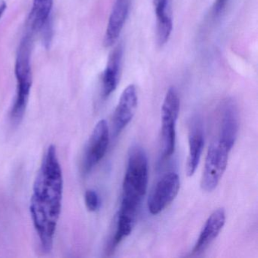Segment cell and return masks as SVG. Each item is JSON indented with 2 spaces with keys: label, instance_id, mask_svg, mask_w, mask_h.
Masks as SVG:
<instances>
[{
  "label": "cell",
  "instance_id": "9c48e42d",
  "mask_svg": "<svg viewBox=\"0 0 258 258\" xmlns=\"http://www.w3.org/2000/svg\"><path fill=\"white\" fill-rule=\"evenodd\" d=\"M138 105V95L134 84L128 86L120 96L113 116L114 135L117 136L131 121Z\"/></svg>",
  "mask_w": 258,
  "mask_h": 258
},
{
  "label": "cell",
  "instance_id": "3957f363",
  "mask_svg": "<svg viewBox=\"0 0 258 258\" xmlns=\"http://www.w3.org/2000/svg\"><path fill=\"white\" fill-rule=\"evenodd\" d=\"M31 37L27 35L21 42L16 58V73L17 90L16 99L10 111V120L14 125L21 123L28 106L32 86L31 66Z\"/></svg>",
  "mask_w": 258,
  "mask_h": 258
},
{
  "label": "cell",
  "instance_id": "9a60e30c",
  "mask_svg": "<svg viewBox=\"0 0 258 258\" xmlns=\"http://www.w3.org/2000/svg\"><path fill=\"white\" fill-rule=\"evenodd\" d=\"M154 7L157 20V41L162 46L168 41L173 30L170 0H154Z\"/></svg>",
  "mask_w": 258,
  "mask_h": 258
},
{
  "label": "cell",
  "instance_id": "7a4b0ae2",
  "mask_svg": "<svg viewBox=\"0 0 258 258\" xmlns=\"http://www.w3.org/2000/svg\"><path fill=\"white\" fill-rule=\"evenodd\" d=\"M148 182L147 155L141 146L134 145L128 154L119 214L137 220L142 202L147 191Z\"/></svg>",
  "mask_w": 258,
  "mask_h": 258
},
{
  "label": "cell",
  "instance_id": "5b68a950",
  "mask_svg": "<svg viewBox=\"0 0 258 258\" xmlns=\"http://www.w3.org/2000/svg\"><path fill=\"white\" fill-rule=\"evenodd\" d=\"M231 150L217 139L210 145L201 180V187L204 191L211 192L217 188L226 171Z\"/></svg>",
  "mask_w": 258,
  "mask_h": 258
},
{
  "label": "cell",
  "instance_id": "6da1fadb",
  "mask_svg": "<svg viewBox=\"0 0 258 258\" xmlns=\"http://www.w3.org/2000/svg\"><path fill=\"white\" fill-rule=\"evenodd\" d=\"M63 175L53 145L43 157L33 185L30 212L42 248L50 252L61 211Z\"/></svg>",
  "mask_w": 258,
  "mask_h": 258
},
{
  "label": "cell",
  "instance_id": "277c9868",
  "mask_svg": "<svg viewBox=\"0 0 258 258\" xmlns=\"http://www.w3.org/2000/svg\"><path fill=\"white\" fill-rule=\"evenodd\" d=\"M180 101L177 90L170 87L161 107V142L163 158H168L176 147V125L179 116Z\"/></svg>",
  "mask_w": 258,
  "mask_h": 258
},
{
  "label": "cell",
  "instance_id": "52a82bcc",
  "mask_svg": "<svg viewBox=\"0 0 258 258\" xmlns=\"http://www.w3.org/2000/svg\"><path fill=\"white\" fill-rule=\"evenodd\" d=\"M180 181L177 173H166L158 182L148 200V208L152 215L162 212L179 192Z\"/></svg>",
  "mask_w": 258,
  "mask_h": 258
},
{
  "label": "cell",
  "instance_id": "5bb4252c",
  "mask_svg": "<svg viewBox=\"0 0 258 258\" xmlns=\"http://www.w3.org/2000/svg\"><path fill=\"white\" fill-rule=\"evenodd\" d=\"M123 58L122 45H117L108 57V64L102 78V96L109 97L117 89L120 79V67Z\"/></svg>",
  "mask_w": 258,
  "mask_h": 258
},
{
  "label": "cell",
  "instance_id": "7c38bea8",
  "mask_svg": "<svg viewBox=\"0 0 258 258\" xmlns=\"http://www.w3.org/2000/svg\"><path fill=\"white\" fill-rule=\"evenodd\" d=\"M226 223V212L224 208L215 210L205 222L200 235L191 250L193 255L203 253L218 236Z\"/></svg>",
  "mask_w": 258,
  "mask_h": 258
},
{
  "label": "cell",
  "instance_id": "30bf717a",
  "mask_svg": "<svg viewBox=\"0 0 258 258\" xmlns=\"http://www.w3.org/2000/svg\"><path fill=\"white\" fill-rule=\"evenodd\" d=\"M188 155L187 158L186 174L192 176L197 170L202 158L205 145L203 123L199 116H195L188 126Z\"/></svg>",
  "mask_w": 258,
  "mask_h": 258
},
{
  "label": "cell",
  "instance_id": "ac0fdd59",
  "mask_svg": "<svg viewBox=\"0 0 258 258\" xmlns=\"http://www.w3.org/2000/svg\"><path fill=\"white\" fill-rule=\"evenodd\" d=\"M7 7V4H6L4 1H1V2H0V19L2 18L3 15L5 13Z\"/></svg>",
  "mask_w": 258,
  "mask_h": 258
},
{
  "label": "cell",
  "instance_id": "ba28073f",
  "mask_svg": "<svg viewBox=\"0 0 258 258\" xmlns=\"http://www.w3.org/2000/svg\"><path fill=\"white\" fill-rule=\"evenodd\" d=\"M238 126L239 123L236 103L233 99H226L220 107L217 140L232 149L238 136Z\"/></svg>",
  "mask_w": 258,
  "mask_h": 258
},
{
  "label": "cell",
  "instance_id": "8fae6325",
  "mask_svg": "<svg viewBox=\"0 0 258 258\" xmlns=\"http://www.w3.org/2000/svg\"><path fill=\"white\" fill-rule=\"evenodd\" d=\"M53 0H34L28 18V27L31 33H41L46 43L51 38V14Z\"/></svg>",
  "mask_w": 258,
  "mask_h": 258
},
{
  "label": "cell",
  "instance_id": "8992f818",
  "mask_svg": "<svg viewBox=\"0 0 258 258\" xmlns=\"http://www.w3.org/2000/svg\"><path fill=\"white\" fill-rule=\"evenodd\" d=\"M109 143V130L106 120L96 123L87 142L82 161V171L88 174L102 161Z\"/></svg>",
  "mask_w": 258,
  "mask_h": 258
},
{
  "label": "cell",
  "instance_id": "2e32d148",
  "mask_svg": "<svg viewBox=\"0 0 258 258\" xmlns=\"http://www.w3.org/2000/svg\"><path fill=\"white\" fill-rule=\"evenodd\" d=\"M85 199V205L87 209L90 212H95L99 210L100 207V199L99 195L95 190L87 189L84 196Z\"/></svg>",
  "mask_w": 258,
  "mask_h": 258
},
{
  "label": "cell",
  "instance_id": "4fadbf2b",
  "mask_svg": "<svg viewBox=\"0 0 258 258\" xmlns=\"http://www.w3.org/2000/svg\"><path fill=\"white\" fill-rule=\"evenodd\" d=\"M131 0H115L104 37V45L110 47L116 43L129 14Z\"/></svg>",
  "mask_w": 258,
  "mask_h": 258
},
{
  "label": "cell",
  "instance_id": "e0dca14e",
  "mask_svg": "<svg viewBox=\"0 0 258 258\" xmlns=\"http://www.w3.org/2000/svg\"><path fill=\"white\" fill-rule=\"evenodd\" d=\"M227 1L228 0H216L214 6V14H220V12L223 11Z\"/></svg>",
  "mask_w": 258,
  "mask_h": 258
}]
</instances>
